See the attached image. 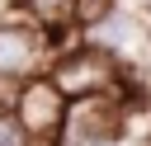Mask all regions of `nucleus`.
<instances>
[{
  "label": "nucleus",
  "instance_id": "1",
  "mask_svg": "<svg viewBox=\"0 0 151 146\" xmlns=\"http://www.w3.org/2000/svg\"><path fill=\"white\" fill-rule=\"evenodd\" d=\"M47 75H52L71 99H85V94H104V89L127 85V66H123L109 47H99L94 38H85V33L71 38V42L52 57Z\"/></svg>",
  "mask_w": 151,
  "mask_h": 146
},
{
  "label": "nucleus",
  "instance_id": "2",
  "mask_svg": "<svg viewBox=\"0 0 151 146\" xmlns=\"http://www.w3.org/2000/svg\"><path fill=\"white\" fill-rule=\"evenodd\" d=\"M57 47H61V38L47 24H38L28 14H0V80L24 85L28 75H42L52 66Z\"/></svg>",
  "mask_w": 151,
  "mask_h": 146
},
{
  "label": "nucleus",
  "instance_id": "3",
  "mask_svg": "<svg viewBox=\"0 0 151 146\" xmlns=\"http://www.w3.org/2000/svg\"><path fill=\"white\" fill-rule=\"evenodd\" d=\"M14 113H19V122L28 127V137L38 146H57L61 141V127H66V113H71V94L47 71L42 75H28L14 89Z\"/></svg>",
  "mask_w": 151,
  "mask_h": 146
},
{
  "label": "nucleus",
  "instance_id": "4",
  "mask_svg": "<svg viewBox=\"0 0 151 146\" xmlns=\"http://www.w3.org/2000/svg\"><path fill=\"white\" fill-rule=\"evenodd\" d=\"M85 38H94L99 47H109L127 71H142L146 75V66H151V19L142 14V9H132V5H118L94 33H85Z\"/></svg>",
  "mask_w": 151,
  "mask_h": 146
},
{
  "label": "nucleus",
  "instance_id": "5",
  "mask_svg": "<svg viewBox=\"0 0 151 146\" xmlns=\"http://www.w3.org/2000/svg\"><path fill=\"white\" fill-rule=\"evenodd\" d=\"M123 0H76L71 5V28H80V33H94L113 9H118Z\"/></svg>",
  "mask_w": 151,
  "mask_h": 146
},
{
  "label": "nucleus",
  "instance_id": "6",
  "mask_svg": "<svg viewBox=\"0 0 151 146\" xmlns=\"http://www.w3.org/2000/svg\"><path fill=\"white\" fill-rule=\"evenodd\" d=\"M0 146H38V141L28 137V127L19 122L14 108H0Z\"/></svg>",
  "mask_w": 151,
  "mask_h": 146
},
{
  "label": "nucleus",
  "instance_id": "7",
  "mask_svg": "<svg viewBox=\"0 0 151 146\" xmlns=\"http://www.w3.org/2000/svg\"><path fill=\"white\" fill-rule=\"evenodd\" d=\"M137 146H151V132H146V137H142V141H137Z\"/></svg>",
  "mask_w": 151,
  "mask_h": 146
},
{
  "label": "nucleus",
  "instance_id": "8",
  "mask_svg": "<svg viewBox=\"0 0 151 146\" xmlns=\"http://www.w3.org/2000/svg\"><path fill=\"white\" fill-rule=\"evenodd\" d=\"M146 5H151V0H146Z\"/></svg>",
  "mask_w": 151,
  "mask_h": 146
}]
</instances>
